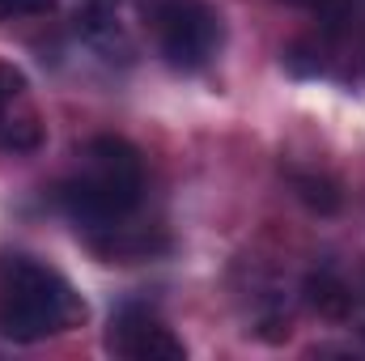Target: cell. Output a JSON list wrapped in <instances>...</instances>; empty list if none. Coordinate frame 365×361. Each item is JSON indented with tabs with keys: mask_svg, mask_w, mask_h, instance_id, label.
Returning a JSON list of instances; mask_svg holds the SVG:
<instances>
[{
	"mask_svg": "<svg viewBox=\"0 0 365 361\" xmlns=\"http://www.w3.org/2000/svg\"><path fill=\"white\" fill-rule=\"evenodd\" d=\"M77 39H81L90 51H98L102 60H123V56L132 51L128 39H123V30H119L102 9H90V13L77 17Z\"/></svg>",
	"mask_w": 365,
	"mask_h": 361,
	"instance_id": "6",
	"label": "cell"
},
{
	"mask_svg": "<svg viewBox=\"0 0 365 361\" xmlns=\"http://www.w3.org/2000/svg\"><path fill=\"white\" fill-rule=\"evenodd\" d=\"M106 349L119 353V357H132V361H182L187 357V345L158 315H149L140 306H123L110 319Z\"/></svg>",
	"mask_w": 365,
	"mask_h": 361,
	"instance_id": "4",
	"label": "cell"
},
{
	"mask_svg": "<svg viewBox=\"0 0 365 361\" xmlns=\"http://www.w3.org/2000/svg\"><path fill=\"white\" fill-rule=\"evenodd\" d=\"M306 302H310V310L319 315V319H349V310H353V289L336 276V272H310L306 276Z\"/></svg>",
	"mask_w": 365,
	"mask_h": 361,
	"instance_id": "5",
	"label": "cell"
},
{
	"mask_svg": "<svg viewBox=\"0 0 365 361\" xmlns=\"http://www.w3.org/2000/svg\"><path fill=\"white\" fill-rule=\"evenodd\" d=\"M361 298H365V280H361Z\"/></svg>",
	"mask_w": 365,
	"mask_h": 361,
	"instance_id": "12",
	"label": "cell"
},
{
	"mask_svg": "<svg viewBox=\"0 0 365 361\" xmlns=\"http://www.w3.org/2000/svg\"><path fill=\"white\" fill-rule=\"evenodd\" d=\"M86 319V302L56 268L9 255L0 264V336L17 345H38Z\"/></svg>",
	"mask_w": 365,
	"mask_h": 361,
	"instance_id": "2",
	"label": "cell"
},
{
	"mask_svg": "<svg viewBox=\"0 0 365 361\" xmlns=\"http://www.w3.org/2000/svg\"><path fill=\"white\" fill-rule=\"evenodd\" d=\"M17 102H26V77L13 64H0V123Z\"/></svg>",
	"mask_w": 365,
	"mask_h": 361,
	"instance_id": "8",
	"label": "cell"
},
{
	"mask_svg": "<svg viewBox=\"0 0 365 361\" xmlns=\"http://www.w3.org/2000/svg\"><path fill=\"white\" fill-rule=\"evenodd\" d=\"M51 9L56 0H0V17H43Z\"/></svg>",
	"mask_w": 365,
	"mask_h": 361,
	"instance_id": "9",
	"label": "cell"
},
{
	"mask_svg": "<svg viewBox=\"0 0 365 361\" xmlns=\"http://www.w3.org/2000/svg\"><path fill=\"white\" fill-rule=\"evenodd\" d=\"M293 191L306 208L314 213H336L340 208V187L327 179V175H306V171H293Z\"/></svg>",
	"mask_w": 365,
	"mask_h": 361,
	"instance_id": "7",
	"label": "cell"
},
{
	"mask_svg": "<svg viewBox=\"0 0 365 361\" xmlns=\"http://www.w3.org/2000/svg\"><path fill=\"white\" fill-rule=\"evenodd\" d=\"M145 195V158L123 136H93L81 149V171L60 187L64 213L86 234H115Z\"/></svg>",
	"mask_w": 365,
	"mask_h": 361,
	"instance_id": "1",
	"label": "cell"
},
{
	"mask_svg": "<svg viewBox=\"0 0 365 361\" xmlns=\"http://www.w3.org/2000/svg\"><path fill=\"white\" fill-rule=\"evenodd\" d=\"M221 43H225V21L204 0H175L170 9L158 13V47L166 64L179 73H200L204 64H212Z\"/></svg>",
	"mask_w": 365,
	"mask_h": 361,
	"instance_id": "3",
	"label": "cell"
},
{
	"mask_svg": "<svg viewBox=\"0 0 365 361\" xmlns=\"http://www.w3.org/2000/svg\"><path fill=\"white\" fill-rule=\"evenodd\" d=\"M284 4H319V0H284Z\"/></svg>",
	"mask_w": 365,
	"mask_h": 361,
	"instance_id": "10",
	"label": "cell"
},
{
	"mask_svg": "<svg viewBox=\"0 0 365 361\" xmlns=\"http://www.w3.org/2000/svg\"><path fill=\"white\" fill-rule=\"evenodd\" d=\"M90 4H110V0H90Z\"/></svg>",
	"mask_w": 365,
	"mask_h": 361,
	"instance_id": "11",
	"label": "cell"
}]
</instances>
